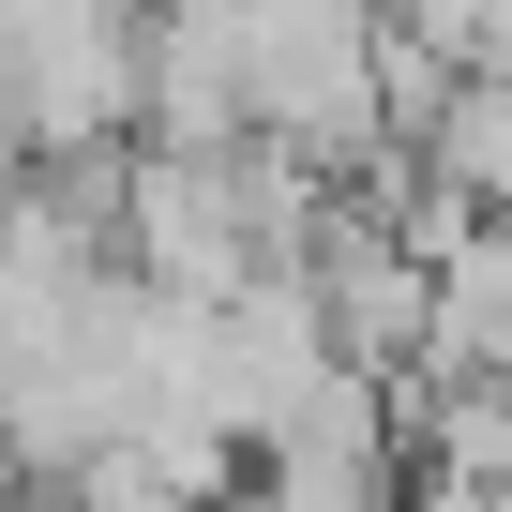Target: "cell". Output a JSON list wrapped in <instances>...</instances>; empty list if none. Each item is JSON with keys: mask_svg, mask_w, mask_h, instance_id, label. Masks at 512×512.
<instances>
[{"mask_svg": "<svg viewBox=\"0 0 512 512\" xmlns=\"http://www.w3.org/2000/svg\"><path fill=\"white\" fill-rule=\"evenodd\" d=\"M407 166H422L452 211H482V226H497V211H512V76H452Z\"/></svg>", "mask_w": 512, "mask_h": 512, "instance_id": "obj_1", "label": "cell"}]
</instances>
